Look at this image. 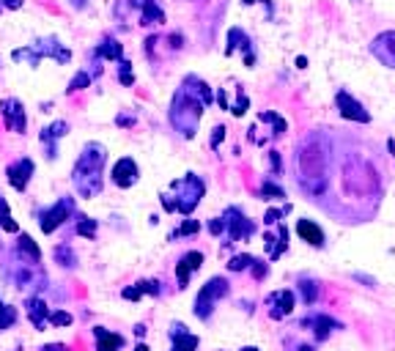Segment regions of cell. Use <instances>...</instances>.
<instances>
[{
    "instance_id": "1",
    "label": "cell",
    "mask_w": 395,
    "mask_h": 351,
    "mask_svg": "<svg viewBox=\"0 0 395 351\" xmlns=\"http://www.w3.org/2000/svg\"><path fill=\"white\" fill-rule=\"evenodd\" d=\"M208 102H211V94H208L206 83L198 80V77H187L184 85L179 88V94L173 96V104H170V121H173V126L184 138H192L198 124H201L204 107Z\"/></svg>"
},
{
    "instance_id": "2",
    "label": "cell",
    "mask_w": 395,
    "mask_h": 351,
    "mask_svg": "<svg viewBox=\"0 0 395 351\" xmlns=\"http://www.w3.org/2000/svg\"><path fill=\"white\" fill-rule=\"evenodd\" d=\"M107 162V151L99 143H88L72 170V184L83 198H94L102 192V170Z\"/></svg>"
},
{
    "instance_id": "3",
    "label": "cell",
    "mask_w": 395,
    "mask_h": 351,
    "mask_svg": "<svg viewBox=\"0 0 395 351\" xmlns=\"http://www.w3.org/2000/svg\"><path fill=\"white\" fill-rule=\"evenodd\" d=\"M11 58L14 61H28L30 66H39L42 58H55L58 63H69L72 61V52H69L66 44L58 42V36H47V39L36 42L33 47H28V50H14Z\"/></svg>"
},
{
    "instance_id": "4",
    "label": "cell",
    "mask_w": 395,
    "mask_h": 351,
    "mask_svg": "<svg viewBox=\"0 0 395 351\" xmlns=\"http://www.w3.org/2000/svg\"><path fill=\"white\" fill-rule=\"evenodd\" d=\"M173 192H176V204H173V208H179L182 214H189L192 208L201 204V198H204V182H201L198 176L187 173L184 179L173 182Z\"/></svg>"
},
{
    "instance_id": "5",
    "label": "cell",
    "mask_w": 395,
    "mask_h": 351,
    "mask_svg": "<svg viewBox=\"0 0 395 351\" xmlns=\"http://www.w3.org/2000/svg\"><path fill=\"white\" fill-rule=\"evenodd\" d=\"M72 214H74V201H72V198H61L58 204H52V206L44 208L42 214H39V228H42L44 233H52V230L61 228Z\"/></svg>"
},
{
    "instance_id": "6",
    "label": "cell",
    "mask_w": 395,
    "mask_h": 351,
    "mask_svg": "<svg viewBox=\"0 0 395 351\" xmlns=\"http://www.w3.org/2000/svg\"><path fill=\"white\" fill-rule=\"evenodd\" d=\"M228 294V283L223 280V277H214V280H208L204 291L198 294V299H195V313L201 316V318H206L208 313H211V305L220 299V296H226Z\"/></svg>"
},
{
    "instance_id": "7",
    "label": "cell",
    "mask_w": 395,
    "mask_h": 351,
    "mask_svg": "<svg viewBox=\"0 0 395 351\" xmlns=\"http://www.w3.org/2000/svg\"><path fill=\"white\" fill-rule=\"evenodd\" d=\"M0 116H3V121L11 132H20V135L25 132L28 118H25V107H22L20 99H3L0 102Z\"/></svg>"
},
{
    "instance_id": "8",
    "label": "cell",
    "mask_w": 395,
    "mask_h": 351,
    "mask_svg": "<svg viewBox=\"0 0 395 351\" xmlns=\"http://www.w3.org/2000/svg\"><path fill=\"white\" fill-rule=\"evenodd\" d=\"M371 52H374L376 61H382L384 66L395 69V30H384L379 33L371 44Z\"/></svg>"
},
{
    "instance_id": "9",
    "label": "cell",
    "mask_w": 395,
    "mask_h": 351,
    "mask_svg": "<svg viewBox=\"0 0 395 351\" xmlns=\"http://www.w3.org/2000/svg\"><path fill=\"white\" fill-rule=\"evenodd\" d=\"M6 176H9V182H11V186H14L17 192H25L28 184H30V176H33V160H30V157L17 160L14 165H9Z\"/></svg>"
},
{
    "instance_id": "10",
    "label": "cell",
    "mask_w": 395,
    "mask_h": 351,
    "mask_svg": "<svg viewBox=\"0 0 395 351\" xmlns=\"http://www.w3.org/2000/svg\"><path fill=\"white\" fill-rule=\"evenodd\" d=\"M236 50H242V52H245V63H247V66H252V63H255L250 36L245 33V30H242V28H230V30H228V55H230V52H236Z\"/></svg>"
},
{
    "instance_id": "11",
    "label": "cell",
    "mask_w": 395,
    "mask_h": 351,
    "mask_svg": "<svg viewBox=\"0 0 395 351\" xmlns=\"http://www.w3.org/2000/svg\"><path fill=\"white\" fill-rule=\"evenodd\" d=\"M69 132V124L66 121H55V124H50L47 129H42V145H47V157L50 160H55L58 157V140H61L63 135Z\"/></svg>"
},
{
    "instance_id": "12",
    "label": "cell",
    "mask_w": 395,
    "mask_h": 351,
    "mask_svg": "<svg viewBox=\"0 0 395 351\" xmlns=\"http://www.w3.org/2000/svg\"><path fill=\"white\" fill-rule=\"evenodd\" d=\"M113 182L118 186H132L138 182V165H135V160H118L116 165H113Z\"/></svg>"
},
{
    "instance_id": "13",
    "label": "cell",
    "mask_w": 395,
    "mask_h": 351,
    "mask_svg": "<svg viewBox=\"0 0 395 351\" xmlns=\"http://www.w3.org/2000/svg\"><path fill=\"white\" fill-rule=\"evenodd\" d=\"M338 107H340V113H343L346 118H352V121H362V124H365V121H371V116L362 110V104L357 102V99H352L346 91H340V94H338Z\"/></svg>"
},
{
    "instance_id": "14",
    "label": "cell",
    "mask_w": 395,
    "mask_h": 351,
    "mask_svg": "<svg viewBox=\"0 0 395 351\" xmlns=\"http://www.w3.org/2000/svg\"><path fill=\"white\" fill-rule=\"evenodd\" d=\"M226 217H228L226 223H228V228H230V239H233V242H239L242 236H250V233H252V225H250L236 208H228Z\"/></svg>"
},
{
    "instance_id": "15",
    "label": "cell",
    "mask_w": 395,
    "mask_h": 351,
    "mask_svg": "<svg viewBox=\"0 0 395 351\" xmlns=\"http://www.w3.org/2000/svg\"><path fill=\"white\" fill-rule=\"evenodd\" d=\"M165 11L160 6V0H143L140 3V25H162Z\"/></svg>"
},
{
    "instance_id": "16",
    "label": "cell",
    "mask_w": 395,
    "mask_h": 351,
    "mask_svg": "<svg viewBox=\"0 0 395 351\" xmlns=\"http://www.w3.org/2000/svg\"><path fill=\"white\" fill-rule=\"evenodd\" d=\"M201 264H204V255H201V252H187V255H184V258L176 264V274H179V283H182V289L187 286L189 272L201 269Z\"/></svg>"
},
{
    "instance_id": "17",
    "label": "cell",
    "mask_w": 395,
    "mask_h": 351,
    "mask_svg": "<svg viewBox=\"0 0 395 351\" xmlns=\"http://www.w3.org/2000/svg\"><path fill=\"white\" fill-rule=\"evenodd\" d=\"M28 316H30V321H33L36 330H44V324L50 321V310L44 305V299H39V296L28 299Z\"/></svg>"
},
{
    "instance_id": "18",
    "label": "cell",
    "mask_w": 395,
    "mask_h": 351,
    "mask_svg": "<svg viewBox=\"0 0 395 351\" xmlns=\"http://www.w3.org/2000/svg\"><path fill=\"white\" fill-rule=\"evenodd\" d=\"M296 230H299V236H302L305 242H311L313 247H321V245H324V233H321V228L316 225V223H311V220H299Z\"/></svg>"
},
{
    "instance_id": "19",
    "label": "cell",
    "mask_w": 395,
    "mask_h": 351,
    "mask_svg": "<svg viewBox=\"0 0 395 351\" xmlns=\"http://www.w3.org/2000/svg\"><path fill=\"white\" fill-rule=\"evenodd\" d=\"M96 55L104 58V61H124V47L116 42V39H104V42L96 47Z\"/></svg>"
},
{
    "instance_id": "20",
    "label": "cell",
    "mask_w": 395,
    "mask_h": 351,
    "mask_svg": "<svg viewBox=\"0 0 395 351\" xmlns=\"http://www.w3.org/2000/svg\"><path fill=\"white\" fill-rule=\"evenodd\" d=\"M96 338H99V351H118L124 346V338L121 335H110L102 327H96Z\"/></svg>"
},
{
    "instance_id": "21",
    "label": "cell",
    "mask_w": 395,
    "mask_h": 351,
    "mask_svg": "<svg viewBox=\"0 0 395 351\" xmlns=\"http://www.w3.org/2000/svg\"><path fill=\"white\" fill-rule=\"evenodd\" d=\"M17 247H20V252H25V255L30 258V264H39V258H42V250L36 247V242H33L28 233H22L20 242H17Z\"/></svg>"
},
{
    "instance_id": "22",
    "label": "cell",
    "mask_w": 395,
    "mask_h": 351,
    "mask_svg": "<svg viewBox=\"0 0 395 351\" xmlns=\"http://www.w3.org/2000/svg\"><path fill=\"white\" fill-rule=\"evenodd\" d=\"M14 321H17V310L0 302V330H9Z\"/></svg>"
},
{
    "instance_id": "23",
    "label": "cell",
    "mask_w": 395,
    "mask_h": 351,
    "mask_svg": "<svg viewBox=\"0 0 395 351\" xmlns=\"http://www.w3.org/2000/svg\"><path fill=\"white\" fill-rule=\"evenodd\" d=\"M176 330H179V338H182V343H179V346H176V349H173V351H192V349H195V346H198V340H195L192 335H184V332H182V330H184L182 324H179Z\"/></svg>"
},
{
    "instance_id": "24",
    "label": "cell",
    "mask_w": 395,
    "mask_h": 351,
    "mask_svg": "<svg viewBox=\"0 0 395 351\" xmlns=\"http://www.w3.org/2000/svg\"><path fill=\"white\" fill-rule=\"evenodd\" d=\"M118 80H121L124 85L135 83V72H132V63H129V61H121V69H118Z\"/></svg>"
},
{
    "instance_id": "25",
    "label": "cell",
    "mask_w": 395,
    "mask_h": 351,
    "mask_svg": "<svg viewBox=\"0 0 395 351\" xmlns=\"http://www.w3.org/2000/svg\"><path fill=\"white\" fill-rule=\"evenodd\" d=\"M50 324H55V327H69V324H72V316H69V313H63V310H58V313H50Z\"/></svg>"
},
{
    "instance_id": "26",
    "label": "cell",
    "mask_w": 395,
    "mask_h": 351,
    "mask_svg": "<svg viewBox=\"0 0 395 351\" xmlns=\"http://www.w3.org/2000/svg\"><path fill=\"white\" fill-rule=\"evenodd\" d=\"M77 233H80V236H94V233H96V223H94V220H85L83 217V223L77 225Z\"/></svg>"
},
{
    "instance_id": "27",
    "label": "cell",
    "mask_w": 395,
    "mask_h": 351,
    "mask_svg": "<svg viewBox=\"0 0 395 351\" xmlns=\"http://www.w3.org/2000/svg\"><path fill=\"white\" fill-rule=\"evenodd\" d=\"M88 83H91V74H88V72H80V74L72 80L69 91H80V88H83V85H88Z\"/></svg>"
},
{
    "instance_id": "28",
    "label": "cell",
    "mask_w": 395,
    "mask_h": 351,
    "mask_svg": "<svg viewBox=\"0 0 395 351\" xmlns=\"http://www.w3.org/2000/svg\"><path fill=\"white\" fill-rule=\"evenodd\" d=\"M55 258H58V261H69V267H74V255H72V250H66V247H58L55 250Z\"/></svg>"
},
{
    "instance_id": "29",
    "label": "cell",
    "mask_w": 395,
    "mask_h": 351,
    "mask_svg": "<svg viewBox=\"0 0 395 351\" xmlns=\"http://www.w3.org/2000/svg\"><path fill=\"white\" fill-rule=\"evenodd\" d=\"M198 223H184V225L179 228V230H176V233H173V236H184V233H195V230H198Z\"/></svg>"
},
{
    "instance_id": "30",
    "label": "cell",
    "mask_w": 395,
    "mask_h": 351,
    "mask_svg": "<svg viewBox=\"0 0 395 351\" xmlns=\"http://www.w3.org/2000/svg\"><path fill=\"white\" fill-rule=\"evenodd\" d=\"M247 267H250L247 255H242V258H233V261H230V269H247Z\"/></svg>"
},
{
    "instance_id": "31",
    "label": "cell",
    "mask_w": 395,
    "mask_h": 351,
    "mask_svg": "<svg viewBox=\"0 0 395 351\" xmlns=\"http://www.w3.org/2000/svg\"><path fill=\"white\" fill-rule=\"evenodd\" d=\"M3 9H22V0H0V11Z\"/></svg>"
},
{
    "instance_id": "32",
    "label": "cell",
    "mask_w": 395,
    "mask_h": 351,
    "mask_svg": "<svg viewBox=\"0 0 395 351\" xmlns=\"http://www.w3.org/2000/svg\"><path fill=\"white\" fill-rule=\"evenodd\" d=\"M223 135H226V129H223V126H217V129H214V138H211V145L220 143V140H223Z\"/></svg>"
},
{
    "instance_id": "33",
    "label": "cell",
    "mask_w": 395,
    "mask_h": 351,
    "mask_svg": "<svg viewBox=\"0 0 395 351\" xmlns=\"http://www.w3.org/2000/svg\"><path fill=\"white\" fill-rule=\"evenodd\" d=\"M69 6H72V9H85L88 0H69Z\"/></svg>"
},
{
    "instance_id": "34",
    "label": "cell",
    "mask_w": 395,
    "mask_h": 351,
    "mask_svg": "<svg viewBox=\"0 0 395 351\" xmlns=\"http://www.w3.org/2000/svg\"><path fill=\"white\" fill-rule=\"evenodd\" d=\"M42 351H66L63 346H47V349H42Z\"/></svg>"
},
{
    "instance_id": "35",
    "label": "cell",
    "mask_w": 395,
    "mask_h": 351,
    "mask_svg": "<svg viewBox=\"0 0 395 351\" xmlns=\"http://www.w3.org/2000/svg\"><path fill=\"white\" fill-rule=\"evenodd\" d=\"M138 351H148V349H146V346H138Z\"/></svg>"
},
{
    "instance_id": "36",
    "label": "cell",
    "mask_w": 395,
    "mask_h": 351,
    "mask_svg": "<svg viewBox=\"0 0 395 351\" xmlns=\"http://www.w3.org/2000/svg\"><path fill=\"white\" fill-rule=\"evenodd\" d=\"M354 3H362V0H354Z\"/></svg>"
}]
</instances>
